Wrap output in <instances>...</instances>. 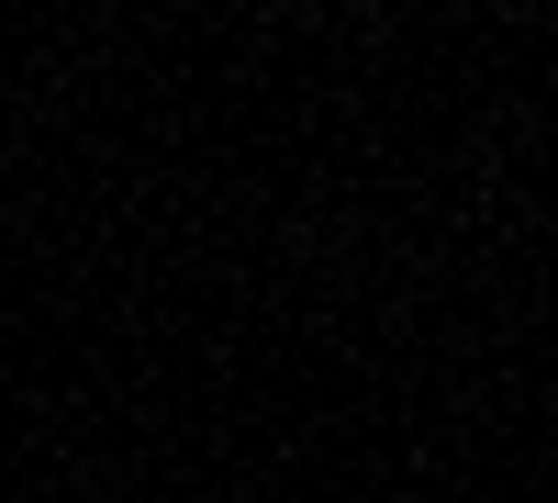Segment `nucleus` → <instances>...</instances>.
<instances>
[]
</instances>
